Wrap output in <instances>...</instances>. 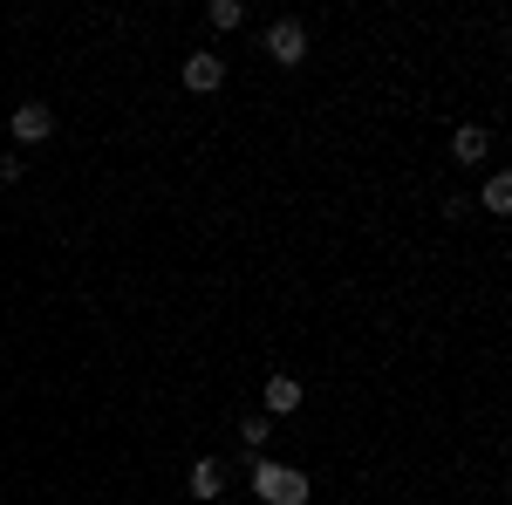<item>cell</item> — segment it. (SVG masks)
Segmentation results:
<instances>
[{"instance_id": "cell-1", "label": "cell", "mask_w": 512, "mask_h": 505, "mask_svg": "<svg viewBox=\"0 0 512 505\" xmlns=\"http://www.w3.org/2000/svg\"><path fill=\"white\" fill-rule=\"evenodd\" d=\"M253 492L267 505H308V471L294 465H253Z\"/></svg>"}, {"instance_id": "cell-2", "label": "cell", "mask_w": 512, "mask_h": 505, "mask_svg": "<svg viewBox=\"0 0 512 505\" xmlns=\"http://www.w3.org/2000/svg\"><path fill=\"white\" fill-rule=\"evenodd\" d=\"M267 55H274L280 69L308 62V28H301V21H274V28H267Z\"/></svg>"}, {"instance_id": "cell-3", "label": "cell", "mask_w": 512, "mask_h": 505, "mask_svg": "<svg viewBox=\"0 0 512 505\" xmlns=\"http://www.w3.org/2000/svg\"><path fill=\"white\" fill-rule=\"evenodd\" d=\"M55 137V110L48 103H21L14 110V144H48Z\"/></svg>"}, {"instance_id": "cell-4", "label": "cell", "mask_w": 512, "mask_h": 505, "mask_svg": "<svg viewBox=\"0 0 512 505\" xmlns=\"http://www.w3.org/2000/svg\"><path fill=\"white\" fill-rule=\"evenodd\" d=\"M178 76H185L192 96H205V89H219V82H226V62H219V55H185V69H178Z\"/></svg>"}, {"instance_id": "cell-5", "label": "cell", "mask_w": 512, "mask_h": 505, "mask_svg": "<svg viewBox=\"0 0 512 505\" xmlns=\"http://www.w3.org/2000/svg\"><path fill=\"white\" fill-rule=\"evenodd\" d=\"M219 492H226V465H219V458H198V465H192V499L212 505Z\"/></svg>"}, {"instance_id": "cell-6", "label": "cell", "mask_w": 512, "mask_h": 505, "mask_svg": "<svg viewBox=\"0 0 512 505\" xmlns=\"http://www.w3.org/2000/svg\"><path fill=\"white\" fill-rule=\"evenodd\" d=\"M485 151H492V130H478V123H465V130L451 137V157H458V164H478Z\"/></svg>"}, {"instance_id": "cell-7", "label": "cell", "mask_w": 512, "mask_h": 505, "mask_svg": "<svg viewBox=\"0 0 512 505\" xmlns=\"http://www.w3.org/2000/svg\"><path fill=\"white\" fill-rule=\"evenodd\" d=\"M267 410H274V417L301 410V383H294V376H274V383H267Z\"/></svg>"}, {"instance_id": "cell-8", "label": "cell", "mask_w": 512, "mask_h": 505, "mask_svg": "<svg viewBox=\"0 0 512 505\" xmlns=\"http://www.w3.org/2000/svg\"><path fill=\"white\" fill-rule=\"evenodd\" d=\"M485 212H512V178H492L485 185Z\"/></svg>"}, {"instance_id": "cell-9", "label": "cell", "mask_w": 512, "mask_h": 505, "mask_svg": "<svg viewBox=\"0 0 512 505\" xmlns=\"http://www.w3.org/2000/svg\"><path fill=\"white\" fill-rule=\"evenodd\" d=\"M239 437H246V451H260V444L274 437V424H267V417H246V430H239Z\"/></svg>"}, {"instance_id": "cell-10", "label": "cell", "mask_w": 512, "mask_h": 505, "mask_svg": "<svg viewBox=\"0 0 512 505\" xmlns=\"http://www.w3.org/2000/svg\"><path fill=\"white\" fill-rule=\"evenodd\" d=\"M212 28H239V0H212Z\"/></svg>"}, {"instance_id": "cell-11", "label": "cell", "mask_w": 512, "mask_h": 505, "mask_svg": "<svg viewBox=\"0 0 512 505\" xmlns=\"http://www.w3.org/2000/svg\"><path fill=\"white\" fill-rule=\"evenodd\" d=\"M14 178H21V157H14V151H0V185H14Z\"/></svg>"}]
</instances>
